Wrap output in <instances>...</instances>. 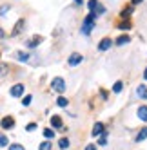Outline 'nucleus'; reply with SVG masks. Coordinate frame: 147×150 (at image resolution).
Here are the masks:
<instances>
[{
    "mask_svg": "<svg viewBox=\"0 0 147 150\" xmlns=\"http://www.w3.org/2000/svg\"><path fill=\"white\" fill-rule=\"evenodd\" d=\"M94 13H91V15H87L86 16V20H83V25H82V33L83 35H89L91 33V29H93V25H94Z\"/></svg>",
    "mask_w": 147,
    "mask_h": 150,
    "instance_id": "nucleus-1",
    "label": "nucleus"
},
{
    "mask_svg": "<svg viewBox=\"0 0 147 150\" xmlns=\"http://www.w3.org/2000/svg\"><path fill=\"white\" fill-rule=\"evenodd\" d=\"M0 127H2L4 130H11V128L15 127V117H11V116L2 117V121H0Z\"/></svg>",
    "mask_w": 147,
    "mask_h": 150,
    "instance_id": "nucleus-2",
    "label": "nucleus"
},
{
    "mask_svg": "<svg viewBox=\"0 0 147 150\" xmlns=\"http://www.w3.org/2000/svg\"><path fill=\"white\" fill-rule=\"evenodd\" d=\"M51 87H53L56 92H64V91H66V83H64V80H62V78H53Z\"/></svg>",
    "mask_w": 147,
    "mask_h": 150,
    "instance_id": "nucleus-3",
    "label": "nucleus"
},
{
    "mask_svg": "<svg viewBox=\"0 0 147 150\" xmlns=\"http://www.w3.org/2000/svg\"><path fill=\"white\" fill-rule=\"evenodd\" d=\"M24 94V83H16L11 87V96L13 98H20V96Z\"/></svg>",
    "mask_w": 147,
    "mask_h": 150,
    "instance_id": "nucleus-4",
    "label": "nucleus"
},
{
    "mask_svg": "<svg viewBox=\"0 0 147 150\" xmlns=\"http://www.w3.org/2000/svg\"><path fill=\"white\" fill-rule=\"evenodd\" d=\"M82 60H83L82 54H78V52H73V54L69 56V65H71V67H75V65H78Z\"/></svg>",
    "mask_w": 147,
    "mask_h": 150,
    "instance_id": "nucleus-5",
    "label": "nucleus"
},
{
    "mask_svg": "<svg viewBox=\"0 0 147 150\" xmlns=\"http://www.w3.org/2000/svg\"><path fill=\"white\" fill-rule=\"evenodd\" d=\"M136 94H138V98H140V100H147V87H145L143 83L138 85V89H136Z\"/></svg>",
    "mask_w": 147,
    "mask_h": 150,
    "instance_id": "nucleus-6",
    "label": "nucleus"
},
{
    "mask_svg": "<svg viewBox=\"0 0 147 150\" xmlns=\"http://www.w3.org/2000/svg\"><path fill=\"white\" fill-rule=\"evenodd\" d=\"M51 127H55V128H64L62 117H60V116H53V117H51Z\"/></svg>",
    "mask_w": 147,
    "mask_h": 150,
    "instance_id": "nucleus-7",
    "label": "nucleus"
},
{
    "mask_svg": "<svg viewBox=\"0 0 147 150\" xmlns=\"http://www.w3.org/2000/svg\"><path fill=\"white\" fill-rule=\"evenodd\" d=\"M111 44H113V42H111V38H103V40L100 42L98 49H100V51H107V49L111 47Z\"/></svg>",
    "mask_w": 147,
    "mask_h": 150,
    "instance_id": "nucleus-8",
    "label": "nucleus"
},
{
    "mask_svg": "<svg viewBox=\"0 0 147 150\" xmlns=\"http://www.w3.org/2000/svg\"><path fill=\"white\" fill-rule=\"evenodd\" d=\"M15 58L20 60V62H29V54H27V52H24V51H16L15 52Z\"/></svg>",
    "mask_w": 147,
    "mask_h": 150,
    "instance_id": "nucleus-9",
    "label": "nucleus"
},
{
    "mask_svg": "<svg viewBox=\"0 0 147 150\" xmlns=\"http://www.w3.org/2000/svg\"><path fill=\"white\" fill-rule=\"evenodd\" d=\"M24 25H26V22H24V20H18V22H16V25H15V29H13V36H16L18 33H20V31H22L24 29Z\"/></svg>",
    "mask_w": 147,
    "mask_h": 150,
    "instance_id": "nucleus-10",
    "label": "nucleus"
},
{
    "mask_svg": "<svg viewBox=\"0 0 147 150\" xmlns=\"http://www.w3.org/2000/svg\"><path fill=\"white\" fill-rule=\"evenodd\" d=\"M40 42H42V36H33V38L27 40V47H36Z\"/></svg>",
    "mask_w": 147,
    "mask_h": 150,
    "instance_id": "nucleus-11",
    "label": "nucleus"
},
{
    "mask_svg": "<svg viewBox=\"0 0 147 150\" xmlns=\"http://www.w3.org/2000/svg\"><path fill=\"white\" fill-rule=\"evenodd\" d=\"M138 117L142 121H147V107L145 105H142L140 109H138Z\"/></svg>",
    "mask_w": 147,
    "mask_h": 150,
    "instance_id": "nucleus-12",
    "label": "nucleus"
},
{
    "mask_svg": "<svg viewBox=\"0 0 147 150\" xmlns=\"http://www.w3.org/2000/svg\"><path fill=\"white\" fill-rule=\"evenodd\" d=\"M103 134V125L102 123H96L94 125V128H93V136L96 137V136H102Z\"/></svg>",
    "mask_w": 147,
    "mask_h": 150,
    "instance_id": "nucleus-13",
    "label": "nucleus"
},
{
    "mask_svg": "<svg viewBox=\"0 0 147 150\" xmlns=\"http://www.w3.org/2000/svg\"><path fill=\"white\" fill-rule=\"evenodd\" d=\"M143 139H147V127H143L142 130L138 132V136H136V143H140V141H143Z\"/></svg>",
    "mask_w": 147,
    "mask_h": 150,
    "instance_id": "nucleus-14",
    "label": "nucleus"
},
{
    "mask_svg": "<svg viewBox=\"0 0 147 150\" xmlns=\"http://www.w3.org/2000/svg\"><path fill=\"white\" fill-rule=\"evenodd\" d=\"M69 145H71V141H69V139H67V137H62V139H60V141H58V146H60L62 150H64V148H67Z\"/></svg>",
    "mask_w": 147,
    "mask_h": 150,
    "instance_id": "nucleus-15",
    "label": "nucleus"
},
{
    "mask_svg": "<svg viewBox=\"0 0 147 150\" xmlns=\"http://www.w3.org/2000/svg\"><path fill=\"white\" fill-rule=\"evenodd\" d=\"M123 44H129V36H127V35H122V36L116 40V45H123Z\"/></svg>",
    "mask_w": 147,
    "mask_h": 150,
    "instance_id": "nucleus-16",
    "label": "nucleus"
},
{
    "mask_svg": "<svg viewBox=\"0 0 147 150\" xmlns=\"http://www.w3.org/2000/svg\"><path fill=\"white\" fill-rule=\"evenodd\" d=\"M44 136H46L47 139H51V137H55V130H53V128H46V130H44Z\"/></svg>",
    "mask_w": 147,
    "mask_h": 150,
    "instance_id": "nucleus-17",
    "label": "nucleus"
},
{
    "mask_svg": "<svg viewBox=\"0 0 147 150\" xmlns=\"http://www.w3.org/2000/svg\"><path fill=\"white\" fill-rule=\"evenodd\" d=\"M56 105L58 107H67V98H62V96H60V98L56 100Z\"/></svg>",
    "mask_w": 147,
    "mask_h": 150,
    "instance_id": "nucleus-18",
    "label": "nucleus"
},
{
    "mask_svg": "<svg viewBox=\"0 0 147 150\" xmlns=\"http://www.w3.org/2000/svg\"><path fill=\"white\" fill-rule=\"evenodd\" d=\"M7 11H9V6H7V4L0 6V16H6V15H7Z\"/></svg>",
    "mask_w": 147,
    "mask_h": 150,
    "instance_id": "nucleus-19",
    "label": "nucleus"
},
{
    "mask_svg": "<svg viewBox=\"0 0 147 150\" xmlns=\"http://www.w3.org/2000/svg\"><path fill=\"white\" fill-rule=\"evenodd\" d=\"M122 89H123V81H116V83H114V87H113L114 92H120Z\"/></svg>",
    "mask_w": 147,
    "mask_h": 150,
    "instance_id": "nucleus-20",
    "label": "nucleus"
},
{
    "mask_svg": "<svg viewBox=\"0 0 147 150\" xmlns=\"http://www.w3.org/2000/svg\"><path fill=\"white\" fill-rule=\"evenodd\" d=\"M100 2H98V0H91V2H89V9H91V13H94V9H96V6H98Z\"/></svg>",
    "mask_w": 147,
    "mask_h": 150,
    "instance_id": "nucleus-21",
    "label": "nucleus"
},
{
    "mask_svg": "<svg viewBox=\"0 0 147 150\" xmlns=\"http://www.w3.org/2000/svg\"><path fill=\"white\" fill-rule=\"evenodd\" d=\"M40 150H51V141H44L40 145Z\"/></svg>",
    "mask_w": 147,
    "mask_h": 150,
    "instance_id": "nucleus-22",
    "label": "nucleus"
},
{
    "mask_svg": "<svg viewBox=\"0 0 147 150\" xmlns=\"http://www.w3.org/2000/svg\"><path fill=\"white\" fill-rule=\"evenodd\" d=\"M7 145V137L4 134H0V146H6Z\"/></svg>",
    "mask_w": 147,
    "mask_h": 150,
    "instance_id": "nucleus-23",
    "label": "nucleus"
},
{
    "mask_svg": "<svg viewBox=\"0 0 147 150\" xmlns=\"http://www.w3.org/2000/svg\"><path fill=\"white\" fill-rule=\"evenodd\" d=\"M9 150H26L22 145H18V143H15V145H11V146H9Z\"/></svg>",
    "mask_w": 147,
    "mask_h": 150,
    "instance_id": "nucleus-24",
    "label": "nucleus"
},
{
    "mask_svg": "<svg viewBox=\"0 0 147 150\" xmlns=\"http://www.w3.org/2000/svg\"><path fill=\"white\" fill-rule=\"evenodd\" d=\"M100 145H107V136H106V132L102 134V137H100V141H98Z\"/></svg>",
    "mask_w": 147,
    "mask_h": 150,
    "instance_id": "nucleus-25",
    "label": "nucleus"
},
{
    "mask_svg": "<svg viewBox=\"0 0 147 150\" xmlns=\"http://www.w3.org/2000/svg\"><path fill=\"white\" fill-rule=\"evenodd\" d=\"M35 128H36V123H29V125L26 127V130H27V132H33Z\"/></svg>",
    "mask_w": 147,
    "mask_h": 150,
    "instance_id": "nucleus-26",
    "label": "nucleus"
},
{
    "mask_svg": "<svg viewBox=\"0 0 147 150\" xmlns=\"http://www.w3.org/2000/svg\"><path fill=\"white\" fill-rule=\"evenodd\" d=\"M118 27H120V29H131V24H129V22H122Z\"/></svg>",
    "mask_w": 147,
    "mask_h": 150,
    "instance_id": "nucleus-27",
    "label": "nucleus"
},
{
    "mask_svg": "<svg viewBox=\"0 0 147 150\" xmlns=\"http://www.w3.org/2000/svg\"><path fill=\"white\" fill-rule=\"evenodd\" d=\"M7 72V65H0V76H4Z\"/></svg>",
    "mask_w": 147,
    "mask_h": 150,
    "instance_id": "nucleus-28",
    "label": "nucleus"
},
{
    "mask_svg": "<svg viewBox=\"0 0 147 150\" xmlns=\"http://www.w3.org/2000/svg\"><path fill=\"white\" fill-rule=\"evenodd\" d=\"M22 103H24V105H29V103H31V96H26V98L22 100Z\"/></svg>",
    "mask_w": 147,
    "mask_h": 150,
    "instance_id": "nucleus-29",
    "label": "nucleus"
},
{
    "mask_svg": "<svg viewBox=\"0 0 147 150\" xmlns=\"http://www.w3.org/2000/svg\"><path fill=\"white\" fill-rule=\"evenodd\" d=\"M86 150H96V146H94V145H87Z\"/></svg>",
    "mask_w": 147,
    "mask_h": 150,
    "instance_id": "nucleus-30",
    "label": "nucleus"
},
{
    "mask_svg": "<svg viewBox=\"0 0 147 150\" xmlns=\"http://www.w3.org/2000/svg\"><path fill=\"white\" fill-rule=\"evenodd\" d=\"M75 2H76V4H78V6H80V4H82V2H83V0H75Z\"/></svg>",
    "mask_w": 147,
    "mask_h": 150,
    "instance_id": "nucleus-31",
    "label": "nucleus"
},
{
    "mask_svg": "<svg viewBox=\"0 0 147 150\" xmlns=\"http://www.w3.org/2000/svg\"><path fill=\"white\" fill-rule=\"evenodd\" d=\"M143 78H145V80H147V69H145V72H143Z\"/></svg>",
    "mask_w": 147,
    "mask_h": 150,
    "instance_id": "nucleus-32",
    "label": "nucleus"
},
{
    "mask_svg": "<svg viewBox=\"0 0 147 150\" xmlns=\"http://www.w3.org/2000/svg\"><path fill=\"white\" fill-rule=\"evenodd\" d=\"M138 2H142V0H133V4H138Z\"/></svg>",
    "mask_w": 147,
    "mask_h": 150,
    "instance_id": "nucleus-33",
    "label": "nucleus"
}]
</instances>
